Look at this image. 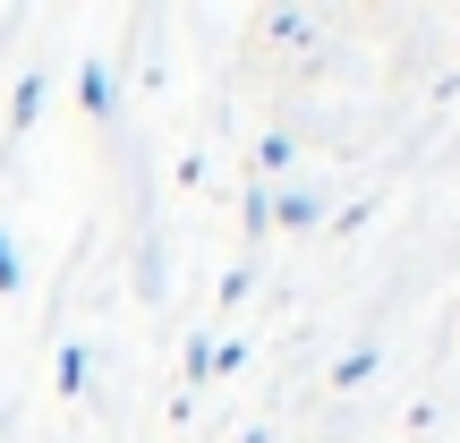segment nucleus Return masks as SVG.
Masks as SVG:
<instances>
[{
  "label": "nucleus",
  "mask_w": 460,
  "mask_h": 443,
  "mask_svg": "<svg viewBox=\"0 0 460 443\" xmlns=\"http://www.w3.org/2000/svg\"><path fill=\"white\" fill-rule=\"evenodd\" d=\"M77 102H85L94 120H111V111H119V68L102 60V51H85V60H77Z\"/></svg>",
  "instance_id": "nucleus-1"
},
{
  "label": "nucleus",
  "mask_w": 460,
  "mask_h": 443,
  "mask_svg": "<svg viewBox=\"0 0 460 443\" xmlns=\"http://www.w3.org/2000/svg\"><path fill=\"white\" fill-rule=\"evenodd\" d=\"M315 222H324V188H315V180L273 188V230H315Z\"/></svg>",
  "instance_id": "nucleus-2"
},
{
  "label": "nucleus",
  "mask_w": 460,
  "mask_h": 443,
  "mask_svg": "<svg viewBox=\"0 0 460 443\" xmlns=\"http://www.w3.org/2000/svg\"><path fill=\"white\" fill-rule=\"evenodd\" d=\"M239 230H247V247L273 239V180H247L239 188Z\"/></svg>",
  "instance_id": "nucleus-3"
},
{
  "label": "nucleus",
  "mask_w": 460,
  "mask_h": 443,
  "mask_svg": "<svg viewBox=\"0 0 460 443\" xmlns=\"http://www.w3.org/2000/svg\"><path fill=\"white\" fill-rule=\"evenodd\" d=\"M43 94H51V85H43V68H26V77H17V94H9V128H17V137L43 120Z\"/></svg>",
  "instance_id": "nucleus-4"
},
{
  "label": "nucleus",
  "mask_w": 460,
  "mask_h": 443,
  "mask_svg": "<svg viewBox=\"0 0 460 443\" xmlns=\"http://www.w3.org/2000/svg\"><path fill=\"white\" fill-rule=\"evenodd\" d=\"M85 384H94V359H85V341H60V393L77 401Z\"/></svg>",
  "instance_id": "nucleus-5"
},
{
  "label": "nucleus",
  "mask_w": 460,
  "mask_h": 443,
  "mask_svg": "<svg viewBox=\"0 0 460 443\" xmlns=\"http://www.w3.org/2000/svg\"><path fill=\"white\" fill-rule=\"evenodd\" d=\"M367 376H376V341L341 350V367H332V384H341V393H349V384H367Z\"/></svg>",
  "instance_id": "nucleus-6"
},
{
  "label": "nucleus",
  "mask_w": 460,
  "mask_h": 443,
  "mask_svg": "<svg viewBox=\"0 0 460 443\" xmlns=\"http://www.w3.org/2000/svg\"><path fill=\"white\" fill-rule=\"evenodd\" d=\"M247 290H256V264H247V256H239V264H230V273H222V307H239V298H247Z\"/></svg>",
  "instance_id": "nucleus-7"
},
{
  "label": "nucleus",
  "mask_w": 460,
  "mask_h": 443,
  "mask_svg": "<svg viewBox=\"0 0 460 443\" xmlns=\"http://www.w3.org/2000/svg\"><path fill=\"white\" fill-rule=\"evenodd\" d=\"M188 384H214V341H205V332L188 341Z\"/></svg>",
  "instance_id": "nucleus-8"
},
{
  "label": "nucleus",
  "mask_w": 460,
  "mask_h": 443,
  "mask_svg": "<svg viewBox=\"0 0 460 443\" xmlns=\"http://www.w3.org/2000/svg\"><path fill=\"white\" fill-rule=\"evenodd\" d=\"M17 281H26V273H17V239L0 230V290H17Z\"/></svg>",
  "instance_id": "nucleus-9"
}]
</instances>
